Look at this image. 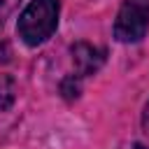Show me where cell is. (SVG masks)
Wrapping results in <instances>:
<instances>
[{
	"mask_svg": "<svg viewBox=\"0 0 149 149\" xmlns=\"http://www.w3.org/2000/svg\"><path fill=\"white\" fill-rule=\"evenodd\" d=\"M72 61L77 68V77H86V74H93L102 65L105 54H102V49H95L88 42H77L72 47Z\"/></svg>",
	"mask_w": 149,
	"mask_h": 149,
	"instance_id": "cell-3",
	"label": "cell"
},
{
	"mask_svg": "<svg viewBox=\"0 0 149 149\" xmlns=\"http://www.w3.org/2000/svg\"><path fill=\"white\" fill-rule=\"evenodd\" d=\"M58 0H30L19 16V37L30 47L47 42L58 26Z\"/></svg>",
	"mask_w": 149,
	"mask_h": 149,
	"instance_id": "cell-1",
	"label": "cell"
},
{
	"mask_svg": "<svg viewBox=\"0 0 149 149\" xmlns=\"http://www.w3.org/2000/svg\"><path fill=\"white\" fill-rule=\"evenodd\" d=\"M144 128H147V133H149V105H147V112H144Z\"/></svg>",
	"mask_w": 149,
	"mask_h": 149,
	"instance_id": "cell-7",
	"label": "cell"
},
{
	"mask_svg": "<svg viewBox=\"0 0 149 149\" xmlns=\"http://www.w3.org/2000/svg\"><path fill=\"white\" fill-rule=\"evenodd\" d=\"M19 2H21V0H0V19H2V16H7V14H9Z\"/></svg>",
	"mask_w": 149,
	"mask_h": 149,
	"instance_id": "cell-6",
	"label": "cell"
},
{
	"mask_svg": "<svg viewBox=\"0 0 149 149\" xmlns=\"http://www.w3.org/2000/svg\"><path fill=\"white\" fill-rule=\"evenodd\" d=\"M149 28V0H123L116 21L114 37L119 42H140Z\"/></svg>",
	"mask_w": 149,
	"mask_h": 149,
	"instance_id": "cell-2",
	"label": "cell"
},
{
	"mask_svg": "<svg viewBox=\"0 0 149 149\" xmlns=\"http://www.w3.org/2000/svg\"><path fill=\"white\" fill-rule=\"evenodd\" d=\"M63 93H65V98H77L79 95V84H77L74 77H68L63 81Z\"/></svg>",
	"mask_w": 149,
	"mask_h": 149,
	"instance_id": "cell-5",
	"label": "cell"
},
{
	"mask_svg": "<svg viewBox=\"0 0 149 149\" xmlns=\"http://www.w3.org/2000/svg\"><path fill=\"white\" fill-rule=\"evenodd\" d=\"M14 93H16V84L9 74H0V112L9 109L14 102Z\"/></svg>",
	"mask_w": 149,
	"mask_h": 149,
	"instance_id": "cell-4",
	"label": "cell"
}]
</instances>
